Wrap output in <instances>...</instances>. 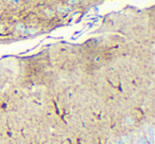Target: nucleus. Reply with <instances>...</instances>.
Wrapping results in <instances>:
<instances>
[{"label": "nucleus", "mask_w": 155, "mask_h": 144, "mask_svg": "<svg viewBox=\"0 0 155 144\" xmlns=\"http://www.w3.org/2000/svg\"><path fill=\"white\" fill-rule=\"evenodd\" d=\"M44 13L46 14L48 17H51V16H53V15H54V12H53V10H50V9H46Z\"/></svg>", "instance_id": "nucleus-3"}, {"label": "nucleus", "mask_w": 155, "mask_h": 144, "mask_svg": "<svg viewBox=\"0 0 155 144\" xmlns=\"http://www.w3.org/2000/svg\"><path fill=\"white\" fill-rule=\"evenodd\" d=\"M80 2V0H68L67 1V3H68V5H74V4H78Z\"/></svg>", "instance_id": "nucleus-4"}, {"label": "nucleus", "mask_w": 155, "mask_h": 144, "mask_svg": "<svg viewBox=\"0 0 155 144\" xmlns=\"http://www.w3.org/2000/svg\"><path fill=\"white\" fill-rule=\"evenodd\" d=\"M9 2H10L11 4H17L19 2V0H9Z\"/></svg>", "instance_id": "nucleus-5"}, {"label": "nucleus", "mask_w": 155, "mask_h": 144, "mask_svg": "<svg viewBox=\"0 0 155 144\" xmlns=\"http://www.w3.org/2000/svg\"><path fill=\"white\" fill-rule=\"evenodd\" d=\"M0 15H1V14H0Z\"/></svg>", "instance_id": "nucleus-7"}, {"label": "nucleus", "mask_w": 155, "mask_h": 144, "mask_svg": "<svg viewBox=\"0 0 155 144\" xmlns=\"http://www.w3.org/2000/svg\"><path fill=\"white\" fill-rule=\"evenodd\" d=\"M15 29H16L18 32L25 33L27 31V26L23 22H18V23H16V26H15Z\"/></svg>", "instance_id": "nucleus-1"}, {"label": "nucleus", "mask_w": 155, "mask_h": 144, "mask_svg": "<svg viewBox=\"0 0 155 144\" xmlns=\"http://www.w3.org/2000/svg\"><path fill=\"white\" fill-rule=\"evenodd\" d=\"M2 31H3V26L0 24V33H2Z\"/></svg>", "instance_id": "nucleus-6"}, {"label": "nucleus", "mask_w": 155, "mask_h": 144, "mask_svg": "<svg viewBox=\"0 0 155 144\" xmlns=\"http://www.w3.org/2000/svg\"><path fill=\"white\" fill-rule=\"evenodd\" d=\"M56 11H57L59 13L66 14V13H68V11H69V7H66V5H62V7H57V9H56Z\"/></svg>", "instance_id": "nucleus-2"}]
</instances>
